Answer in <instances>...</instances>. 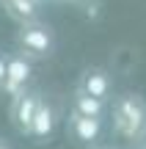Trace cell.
Segmentation results:
<instances>
[{
  "mask_svg": "<svg viewBox=\"0 0 146 149\" xmlns=\"http://www.w3.org/2000/svg\"><path fill=\"white\" fill-rule=\"evenodd\" d=\"M66 130H69L72 141H77L80 146H97L99 135H102V122H99V119L80 116V113H69Z\"/></svg>",
  "mask_w": 146,
  "mask_h": 149,
  "instance_id": "cell-7",
  "label": "cell"
},
{
  "mask_svg": "<svg viewBox=\"0 0 146 149\" xmlns=\"http://www.w3.org/2000/svg\"><path fill=\"white\" fill-rule=\"evenodd\" d=\"M3 74H6V53H0V83H3Z\"/></svg>",
  "mask_w": 146,
  "mask_h": 149,
  "instance_id": "cell-10",
  "label": "cell"
},
{
  "mask_svg": "<svg viewBox=\"0 0 146 149\" xmlns=\"http://www.w3.org/2000/svg\"><path fill=\"white\" fill-rule=\"evenodd\" d=\"M77 91L94 97L99 102H110V94H113V80L110 74L102 69V66H88L86 72L80 74V83H77Z\"/></svg>",
  "mask_w": 146,
  "mask_h": 149,
  "instance_id": "cell-6",
  "label": "cell"
},
{
  "mask_svg": "<svg viewBox=\"0 0 146 149\" xmlns=\"http://www.w3.org/2000/svg\"><path fill=\"white\" fill-rule=\"evenodd\" d=\"M55 3H83V0H55Z\"/></svg>",
  "mask_w": 146,
  "mask_h": 149,
  "instance_id": "cell-11",
  "label": "cell"
},
{
  "mask_svg": "<svg viewBox=\"0 0 146 149\" xmlns=\"http://www.w3.org/2000/svg\"><path fill=\"white\" fill-rule=\"evenodd\" d=\"M110 122H113V133L121 141L138 146L146 141V100L141 94H119L113 97V102H108Z\"/></svg>",
  "mask_w": 146,
  "mask_h": 149,
  "instance_id": "cell-1",
  "label": "cell"
},
{
  "mask_svg": "<svg viewBox=\"0 0 146 149\" xmlns=\"http://www.w3.org/2000/svg\"><path fill=\"white\" fill-rule=\"evenodd\" d=\"M36 3H42V6H44V3H53V0H36Z\"/></svg>",
  "mask_w": 146,
  "mask_h": 149,
  "instance_id": "cell-14",
  "label": "cell"
},
{
  "mask_svg": "<svg viewBox=\"0 0 146 149\" xmlns=\"http://www.w3.org/2000/svg\"><path fill=\"white\" fill-rule=\"evenodd\" d=\"M55 124H58V111H55V105L50 100L42 97V102L36 108V116L30 122V130H28V138L36 141V144H47L55 135Z\"/></svg>",
  "mask_w": 146,
  "mask_h": 149,
  "instance_id": "cell-5",
  "label": "cell"
},
{
  "mask_svg": "<svg viewBox=\"0 0 146 149\" xmlns=\"http://www.w3.org/2000/svg\"><path fill=\"white\" fill-rule=\"evenodd\" d=\"M135 149H146V141H141V144H138V146H135Z\"/></svg>",
  "mask_w": 146,
  "mask_h": 149,
  "instance_id": "cell-13",
  "label": "cell"
},
{
  "mask_svg": "<svg viewBox=\"0 0 146 149\" xmlns=\"http://www.w3.org/2000/svg\"><path fill=\"white\" fill-rule=\"evenodd\" d=\"M39 102H42V94L36 88H25V91H19L17 97L8 100V119H11V124H14V130L19 135H28Z\"/></svg>",
  "mask_w": 146,
  "mask_h": 149,
  "instance_id": "cell-4",
  "label": "cell"
},
{
  "mask_svg": "<svg viewBox=\"0 0 146 149\" xmlns=\"http://www.w3.org/2000/svg\"><path fill=\"white\" fill-rule=\"evenodd\" d=\"M0 149H11V146H8V144H6V141H3V138H0Z\"/></svg>",
  "mask_w": 146,
  "mask_h": 149,
  "instance_id": "cell-12",
  "label": "cell"
},
{
  "mask_svg": "<svg viewBox=\"0 0 146 149\" xmlns=\"http://www.w3.org/2000/svg\"><path fill=\"white\" fill-rule=\"evenodd\" d=\"M30 80H33V61L30 58H25L22 53L6 55V74H3V83H0V94L11 100L19 91H25Z\"/></svg>",
  "mask_w": 146,
  "mask_h": 149,
  "instance_id": "cell-3",
  "label": "cell"
},
{
  "mask_svg": "<svg viewBox=\"0 0 146 149\" xmlns=\"http://www.w3.org/2000/svg\"><path fill=\"white\" fill-rule=\"evenodd\" d=\"M0 8L17 22V25H28V22L42 19V3L36 0H0Z\"/></svg>",
  "mask_w": 146,
  "mask_h": 149,
  "instance_id": "cell-8",
  "label": "cell"
},
{
  "mask_svg": "<svg viewBox=\"0 0 146 149\" xmlns=\"http://www.w3.org/2000/svg\"><path fill=\"white\" fill-rule=\"evenodd\" d=\"M72 113H80V116L102 122L105 113H108V102H99V100H94V97H88V94L75 88V94H72Z\"/></svg>",
  "mask_w": 146,
  "mask_h": 149,
  "instance_id": "cell-9",
  "label": "cell"
},
{
  "mask_svg": "<svg viewBox=\"0 0 146 149\" xmlns=\"http://www.w3.org/2000/svg\"><path fill=\"white\" fill-rule=\"evenodd\" d=\"M17 47L30 61H47L55 53V33L47 22H28L17 31Z\"/></svg>",
  "mask_w": 146,
  "mask_h": 149,
  "instance_id": "cell-2",
  "label": "cell"
}]
</instances>
